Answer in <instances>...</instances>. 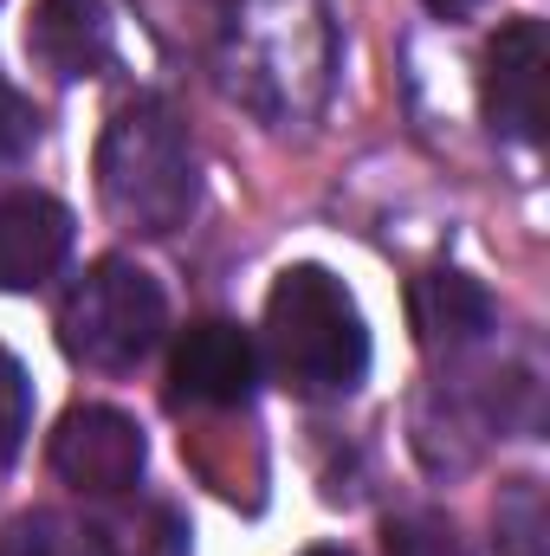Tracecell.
<instances>
[{
    "mask_svg": "<svg viewBox=\"0 0 550 556\" xmlns=\"http://www.w3.org/2000/svg\"><path fill=\"white\" fill-rule=\"evenodd\" d=\"M266 363L291 395H350L370 369V330L343 278L324 266L278 273L266 298Z\"/></svg>",
    "mask_w": 550,
    "mask_h": 556,
    "instance_id": "7a4b0ae2",
    "label": "cell"
},
{
    "mask_svg": "<svg viewBox=\"0 0 550 556\" xmlns=\"http://www.w3.org/2000/svg\"><path fill=\"white\" fill-rule=\"evenodd\" d=\"M545 72H550V39L545 20L518 13L492 33L486 46V117L492 130L512 142H538L545 137Z\"/></svg>",
    "mask_w": 550,
    "mask_h": 556,
    "instance_id": "8992f818",
    "label": "cell"
},
{
    "mask_svg": "<svg viewBox=\"0 0 550 556\" xmlns=\"http://www.w3.org/2000/svg\"><path fill=\"white\" fill-rule=\"evenodd\" d=\"M304 556H350V551H304Z\"/></svg>",
    "mask_w": 550,
    "mask_h": 556,
    "instance_id": "ac0fdd59",
    "label": "cell"
},
{
    "mask_svg": "<svg viewBox=\"0 0 550 556\" xmlns=\"http://www.w3.org/2000/svg\"><path fill=\"white\" fill-rule=\"evenodd\" d=\"M260 382V350L240 324L227 317H201L182 330L175 356H168V395L188 408H240Z\"/></svg>",
    "mask_w": 550,
    "mask_h": 556,
    "instance_id": "52a82bcc",
    "label": "cell"
},
{
    "mask_svg": "<svg viewBox=\"0 0 550 556\" xmlns=\"http://www.w3.org/2000/svg\"><path fill=\"white\" fill-rule=\"evenodd\" d=\"M85 556H188V525L175 505H111L85 531Z\"/></svg>",
    "mask_w": 550,
    "mask_h": 556,
    "instance_id": "8fae6325",
    "label": "cell"
},
{
    "mask_svg": "<svg viewBox=\"0 0 550 556\" xmlns=\"http://www.w3.org/2000/svg\"><path fill=\"white\" fill-rule=\"evenodd\" d=\"M26 52L59 85L98 78L104 59H111V13H104V0H33V13H26Z\"/></svg>",
    "mask_w": 550,
    "mask_h": 556,
    "instance_id": "9c48e42d",
    "label": "cell"
},
{
    "mask_svg": "<svg viewBox=\"0 0 550 556\" xmlns=\"http://www.w3.org/2000/svg\"><path fill=\"white\" fill-rule=\"evenodd\" d=\"M214 72L234 104L266 124H304L330 98L337 20L330 0H221Z\"/></svg>",
    "mask_w": 550,
    "mask_h": 556,
    "instance_id": "6da1fadb",
    "label": "cell"
},
{
    "mask_svg": "<svg viewBox=\"0 0 550 556\" xmlns=\"http://www.w3.org/2000/svg\"><path fill=\"white\" fill-rule=\"evenodd\" d=\"M383 551L389 556H466V544H460L447 511H402V518H389Z\"/></svg>",
    "mask_w": 550,
    "mask_h": 556,
    "instance_id": "5bb4252c",
    "label": "cell"
},
{
    "mask_svg": "<svg viewBox=\"0 0 550 556\" xmlns=\"http://www.w3.org/2000/svg\"><path fill=\"white\" fill-rule=\"evenodd\" d=\"M65 260H72V214L39 188L0 194V291H33Z\"/></svg>",
    "mask_w": 550,
    "mask_h": 556,
    "instance_id": "ba28073f",
    "label": "cell"
},
{
    "mask_svg": "<svg viewBox=\"0 0 550 556\" xmlns=\"http://www.w3.org/2000/svg\"><path fill=\"white\" fill-rule=\"evenodd\" d=\"M427 7H434V13H440V20H466V13H473V7H479V0H427Z\"/></svg>",
    "mask_w": 550,
    "mask_h": 556,
    "instance_id": "e0dca14e",
    "label": "cell"
},
{
    "mask_svg": "<svg viewBox=\"0 0 550 556\" xmlns=\"http://www.w3.org/2000/svg\"><path fill=\"white\" fill-rule=\"evenodd\" d=\"M142 459H149V440L124 408H72L52 433V472L85 492V498H130L142 479Z\"/></svg>",
    "mask_w": 550,
    "mask_h": 556,
    "instance_id": "5b68a950",
    "label": "cell"
},
{
    "mask_svg": "<svg viewBox=\"0 0 550 556\" xmlns=\"http://www.w3.org/2000/svg\"><path fill=\"white\" fill-rule=\"evenodd\" d=\"M414 330H421V343L440 356H453V350H473L479 337H492V324H499V304L486 298V285L466 273H427L414 278Z\"/></svg>",
    "mask_w": 550,
    "mask_h": 556,
    "instance_id": "30bf717a",
    "label": "cell"
},
{
    "mask_svg": "<svg viewBox=\"0 0 550 556\" xmlns=\"http://www.w3.org/2000/svg\"><path fill=\"white\" fill-rule=\"evenodd\" d=\"M168 330V298L155 273H142L137 260H98L85 278L65 291L59 304V343L72 363L98 369V376H124L162 343Z\"/></svg>",
    "mask_w": 550,
    "mask_h": 556,
    "instance_id": "277c9868",
    "label": "cell"
},
{
    "mask_svg": "<svg viewBox=\"0 0 550 556\" xmlns=\"http://www.w3.org/2000/svg\"><path fill=\"white\" fill-rule=\"evenodd\" d=\"M195 142L188 124L162 104L137 98L111 117L98 142V194L117 227L130 233H175L195 214Z\"/></svg>",
    "mask_w": 550,
    "mask_h": 556,
    "instance_id": "3957f363",
    "label": "cell"
},
{
    "mask_svg": "<svg viewBox=\"0 0 550 556\" xmlns=\"http://www.w3.org/2000/svg\"><path fill=\"white\" fill-rule=\"evenodd\" d=\"M33 142H39V111H33L13 85H0V168L26 162Z\"/></svg>",
    "mask_w": 550,
    "mask_h": 556,
    "instance_id": "2e32d148",
    "label": "cell"
},
{
    "mask_svg": "<svg viewBox=\"0 0 550 556\" xmlns=\"http://www.w3.org/2000/svg\"><path fill=\"white\" fill-rule=\"evenodd\" d=\"M492 531H499V556H545V492H538V479H512L499 492Z\"/></svg>",
    "mask_w": 550,
    "mask_h": 556,
    "instance_id": "7c38bea8",
    "label": "cell"
},
{
    "mask_svg": "<svg viewBox=\"0 0 550 556\" xmlns=\"http://www.w3.org/2000/svg\"><path fill=\"white\" fill-rule=\"evenodd\" d=\"M0 556H85V538L59 511H20L0 525Z\"/></svg>",
    "mask_w": 550,
    "mask_h": 556,
    "instance_id": "4fadbf2b",
    "label": "cell"
},
{
    "mask_svg": "<svg viewBox=\"0 0 550 556\" xmlns=\"http://www.w3.org/2000/svg\"><path fill=\"white\" fill-rule=\"evenodd\" d=\"M26 427H33V382L20 356L0 350V466H13V453L26 446Z\"/></svg>",
    "mask_w": 550,
    "mask_h": 556,
    "instance_id": "9a60e30c",
    "label": "cell"
}]
</instances>
